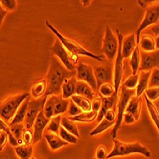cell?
<instances>
[{"label": "cell", "mask_w": 159, "mask_h": 159, "mask_svg": "<svg viewBox=\"0 0 159 159\" xmlns=\"http://www.w3.org/2000/svg\"><path fill=\"white\" fill-rule=\"evenodd\" d=\"M75 75V73L69 71L63 65H62L57 60L55 56H53L51 59L49 70L45 78L47 81V91L45 93V96L59 95L60 93H62V86L63 82L66 79Z\"/></svg>", "instance_id": "1"}, {"label": "cell", "mask_w": 159, "mask_h": 159, "mask_svg": "<svg viewBox=\"0 0 159 159\" xmlns=\"http://www.w3.org/2000/svg\"><path fill=\"white\" fill-rule=\"evenodd\" d=\"M114 142V147L112 152L107 155V159L113 158V157H118V156H125L129 155L132 153H140L150 158L152 156V152L148 148L143 146L139 142H133V143H125L117 138L113 139Z\"/></svg>", "instance_id": "2"}, {"label": "cell", "mask_w": 159, "mask_h": 159, "mask_svg": "<svg viewBox=\"0 0 159 159\" xmlns=\"http://www.w3.org/2000/svg\"><path fill=\"white\" fill-rule=\"evenodd\" d=\"M45 24L46 26L50 29V30L54 33V34L57 37V39H59L61 41L62 44L64 46L65 49H67L70 52L72 53H74L76 55H83V56H87V57H90V58L92 59H95V60H98L100 62H103L104 59H103V57L102 55H96L94 53H92L91 52L87 51V50H85L82 46H81L79 43H77L75 40L73 39H70V38H67L65 37L64 35H62L59 31L57 30V29L48 21L46 20L45 21Z\"/></svg>", "instance_id": "3"}, {"label": "cell", "mask_w": 159, "mask_h": 159, "mask_svg": "<svg viewBox=\"0 0 159 159\" xmlns=\"http://www.w3.org/2000/svg\"><path fill=\"white\" fill-rule=\"evenodd\" d=\"M28 97H30L29 93H20L10 96L2 102H0V118L4 120L7 124H10L22 102Z\"/></svg>", "instance_id": "4"}, {"label": "cell", "mask_w": 159, "mask_h": 159, "mask_svg": "<svg viewBox=\"0 0 159 159\" xmlns=\"http://www.w3.org/2000/svg\"><path fill=\"white\" fill-rule=\"evenodd\" d=\"M50 51L52 53L59 57L60 60L62 61V65L71 73L76 74V67L79 63V58L78 55L70 52L67 49L64 48V46L61 43L59 39H56L54 44L51 46Z\"/></svg>", "instance_id": "5"}, {"label": "cell", "mask_w": 159, "mask_h": 159, "mask_svg": "<svg viewBox=\"0 0 159 159\" xmlns=\"http://www.w3.org/2000/svg\"><path fill=\"white\" fill-rule=\"evenodd\" d=\"M135 95V90H128L122 85L121 86V91H120V95L117 103V118H116V123L113 126V129L111 131V136L113 139L116 138V134L118 129L121 127V124L123 122V117L126 112V109L127 106L128 101L131 100L132 96Z\"/></svg>", "instance_id": "6"}, {"label": "cell", "mask_w": 159, "mask_h": 159, "mask_svg": "<svg viewBox=\"0 0 159 159\" xmlns=\"http://www.w3.org/2000/svg\"><path fill=\"white\" fill-rule=\"evenodd\" d=\"M46 99H47V96L44 95L39 99L32 100L29 102L25 120H24V124H23L25 129H31L34 127V123L37 117L38 113L43 111V108H44V105L46 102Z\"/></svg>", "instance_id": "7"}, {"label": "cell", "mask_w": 159, "mask_h": 159, "mask_svg": "<svg viewBox=\"0 0 159 159\" xmlns=\"http://www.w3.org/2000/svg\"><path fill=\"white\" fill-rule=\"evenodd\" d=\"M158 22H159V3L158 4L153 3L152 5H151L145 9V16H144L143 21L139 25L137 31L135 33L137 45H139V43H140L141 32L143 30H145V29L148 28L149 26L157 24Z\"/></svg>", "instance_id": "8"}, {"label": "cell", "mask_w": 159, "mask_h": 159, "mask_svg": "<svg viewBox=\"0 0 159 159\" xmlns=\"http://www.w3.org/2000/svg\"><path fill=\"white\" fill-rule=\"evenodd\" d=\"M117 35H118V52L115 57V65H114V75H113V81H114V89L115 93L118 95V91L121 87V81L123 76V57H122V41L124 38V35L121 34L119 29L116 30Z\"/></svg>", "instance_id": "9"}, {"label": "cell", "mask_w": 159, "mask_h": 159, "mask_svg": "<svg viewBox=\"0 0 159 159\" xmlns=\"http://www.w3.org/2000/svg\"><path fill=\"white\" fill-rule=\"evenodd\" d=\"M103 52L107 56V58L109 60H113L116 57L118 52V39L113 34L111 28L107 25L105 36L103 40Z\"/></svg>", "instance_id": "10"}, {"label": "cell", "mask_w": 159, "mask_h": 159, "mask_svg": "<svg viewBox=\"0 0 159 159\" xmlns=\"http://www.w3.org/2000/svg\"><path fill=\"white\" fill-rule=\"evenodd\" d=\"M78 81H83L87 83L91 88L94 90V92L98 91L97 82L94 75V69L87 64H84L82 62H79L76 67V75Z\"/></svg>", "instance_id": "11"}, {"label": "cell", "mask_w": 159, "mask_h": 159, "mask_svg": "<svg viewBox=\"0 0 159 159\" xmlns=\"http://www.w3.org/2000/svg\"><path fill=\"white\" fill-rule=\"evenodd\" d=\"M141 65L139 70H152L159 69V50L151 52H142L141 53Z\"/></svg>", "instance_id": "12"}, {"label": "cell", "mask_w": 159, "mask_h": 159, "mask_svg": "<svg viewBox=\"0 0 159 159\" xmlns=\"http://www.w3.org/2000/svg\"><path fill=\"white\" fill-rule=\"evenodd\" d=\"M112 73L113 70L109 64H101L94 68V75L98 88L105 83H111L113 80Z\"/></svg>", "instance_id": "13"}, {"label": "cell", "mask_w": 159, "mask_h": 159, "mask_svg": "<svg viewBox=\"0 0 159 159\" xmlns=\"http://www.w3.org/2000/svg\"><path fill=\"white\" fill-rule=\"evenodd\" d=\"M50 122V119H48L45 115H44V112L40 111L37 115V117L34 123V138H33V144H36L37 143L38 141L41 140V137L43 135V131H44V129L46 128V126L49 124Z\"/></svg>", "instance_id": "14"}, {"label": "cell", "mask_w": 159, "mask_h": 159, "mask_svg": "<svg viewBox=\"0 0 159 159\" xmlns=\"http://www.w3.org/2000/svg\"><path fill=\"white\" fill-rule=\"evenodd\" d=\"M137 46L135 34H131L124 36L122 41V57L123 59L129 58Z\"/></svg>", "instance_id": "15"}, {"label": "cell", "mask_w": 159, "mask_h": 159, "mask_svg": "<svg viewBox=\"0 0 159 159\" xmlns=\"http://www.w3.org/2000/svg\"><path fill=\"white\" fill-rule=\"evenodd\" d=\"M151 76V70H141L138 75V85L135 89V95L141 97L148 89Z\"/></svg>", "instance_id": "16"}, {"label": "cell", "mask_w": 159, "mask_h": 159, "mask_svg": "<svg viewBox=\"0 0 159 159\" xmlns=\"http://www.w3.org/2000/svg\"><path fill=\"white\" fill-rule=\"evenodd\" d=\"M77 78L75 76L66 79L62 86V97L63 99H70L74 94H76V83Z\"/></svg>", "instance_id": "17"}, {"label": "cell", "mask_w": 159, "mask_h": 159, "mask_svg": "<svg viewBox=\"0 0 159 159\" xmlns=\"http://www.w3.org/2000/svg\"><path fill=\"white\" fill-rule=\"evenodd\" d=\"M76 94L80 96H83L89 100H93L95 98V92L91 87L83 81H77L76 83Z\"/></svg>", "instance_id": "18"}, {"label": "cell", "mask_w": 159, "mask_h": 159, "mask_svg": "<svg viewBox=\"0 0 159 159\" xmlns=\"http://www.w3.org/2000/svg\"><path fill=\"white\" fill-rule=\"evenodd\" d=\"M44 137L47 141V143L49 144V147L52 151H57L59 150L60 148L63 147V146H66L67 145V142H65L64 140H62L59 134H53V133H50V132H47L45 134H44Z\"/></svg>", "instance_id": "19"}, {"label": "cell", "mask_w": 159, "mask_h": 159, "mask_svg": "<svg viewBox=\"0 0 159 159\" xmlns=\"http://www.w3.org/2000/svg\"><path fill=\"white\" fill-rule=\"evenodd\" d=\"M29 102H30V97H28L27 99H25L22 104L20 105V107L18 108L17 111L14 114L13 118L12 119V121L10 122L9 125H16V124H22L25 120V116H26V112H27V109H28V105Z\"/></svg>", "instance_id": "20"}, {"label": "cell", "mask_w": 159, "mask_h": 159, "mask_svg": "<svg viewBox=\"0 0 159 159\" xmlns=\"http://www.w3.org/2000/svg\"><path fill=\"white\" fill-rule=\"evenodd\" d=\"M47 91V81L46 79H38L37 82L34 83L31 89V94L34 98L39 99L45 95Z\"/></svg>", "instance_id": "21"}, {"label": "cell", "mask_w": 159, "mask_h": 159, "mask_svg": "<svg viewBox=\"0 0 159 159\" xmlns=\"http://www.w3.org/2000/svg\"><path fill=\"white\" fill-rule=\"evenodd\" d=\"M140 105H141V97H137L136 95L132 96L128 101L126 112L133 115L135 120H138L140 117Z\"/></svg>", "instance_id": "22"}, {"label": "cell", "mask_w": 159, "mask_h": 159, "mask_svg": "<svg viewBox=\"0 0 159 159\" xmlns=\"http://www.w3.org/2000/svg\"><path fill=\"white\" fill-rule=\"evenodd\" d=\"M139 47H141L142 52H151L156 50L155 48V39L150 34H143L140 37Z\"/></svg>", "instance_id": "23"}, {"label": "cell", "mask_w": 159, "mask_h": 159, "mask_svg": "<svg viewBox=\"0 0 159 159\" xmlns=\"http://www.w3.org/2000/svg\"><path fill=\"white\" fill-rule=\"evenodd\" d=\"M141 65V54H140V47L139 45L136 46L135 50L132 53L131 57H129V66L132 68V75H138V71Z\"/></svg>", "instance_id": "24"}, {"label": "cell", "mask_w": 159, "mask_h": 159, "mask_svg": "<svg viewBox=\"0 0 159 159\" xmlns=\"http://www.w3.org/2000/svg\"><path fill=\"white\" fill-rule=\"evenodd\" d=\"M73 102L83 111V112H89L92 111L91 109V100L85 98L83 96H80L77 94H74L70 98Z\"/></svg>", "instance_id": "25"}, {"label": "cell", "mask_w": 159, "mask_h": 159, "mask_svg": "<svg viewBox=\"0 0 159 159\" xmlns=\"http://www.w3.org/2000/svg\"><path fill=\"white\" fill-rule=\"evenodd\" d=\"M69 99H63L62 96L57 95L56 98V102H55V113L54 116H59V115L66 112L68 111L69 107Z\"/></svg>", "instance_id": "26"}, {"label": "cell", "mask_w": 159, "mask_h": 159, "mask_svg": "<svg viewBox=\"0 0 159 159\" xmlns=\"http://www.w3.org/2000/svg\"><path fill=\"white\" fill-rule=\"evenodd\" d=\"M144 95V98H145V101H146V105H147V108H148V111L150 113V116L152 120V122L154 123L155 127L157 128L158 132H159V111L158 109L156 108V106L152 102V101H150L145 94Z\"/></svg>", "instance_id": "27"}, {"label": "cell", "mask_w": 159, "mask_h": 159, "mask_svg": "<svg viewBox=\"0 0 159 159\" xmlns=\"http://www.w3.org/2000/svg\"><path fill=\"white\" fill-rule=\"evenodd\" d=\"M98 93L100 97H103V98H109L112 96L118 97V95L115 93L114 86L111 83H105L101 87H99Z\"/></svg>", "instance_id": "28"}, {"label": "cell", "mask_w": 159, "mask_h": 159, "mask_svg": "<svg viewBox=\"0 0 159 159\" xmlns=\"http://www.w3.org/2000/svg\"><path fill=\"white\" fill-rule=\"evenodd\" d=\"M98 113L95 111H89V112H82L81 114L77 115L74 117H70V119L74 122H82V123H91L94 120L97 119Z\"/></svg>", "instance_id": "29"}, {"label": "cell", "mask_w": 159, "mask_h": 159, "mask_svg": "<svg viewBox=\"0 0 159 159\" xmlns=\"http://www.w3.org/2000/svg\"><path fill=\"white\" fill-rule=\"evenodd\" d=\"M57 95H50L47 96L46 102L44 105V108H43V112H44V115L48 118L51 119L52 117H54V113H55V102H56V98Z\"/></svg>", "instance_id": "30"}, {"label": "cell", "mask_w": 159, "mask_h": 159, "mask_svg": "<svg viewBox=\"0 0 159 159\" xmlns=\"http://www.w3.org/2000/svg\"><path fill=\"white\" fill-rule=\"evenodd\" d=\"M17 154L20 159H31L33 153V146L32 145H19L17 147H14Z\"/></svg>", "instance_id": "31"}, {"label": "cell", "mask_w": 159, "mask_h": 159, "mask_svg": "<svg viewBox=\"0 0 159 159\" xmlns=\"http://www.w3.org/2000/svg\"><path fill=\"white\" fill-rule=\"evenodd\" d=\"M61 126L62 128H64L67 132H69L70 134H74L75 136H77L78 138L80 137V133L78 131V128L75 124L74 121H72L70 119V117H62V121H61Z\"/></svg>", "instance_id": "32"}, {"label": "cell", "mask_w": 159, "mask_h": 159, "mask_svg": "<svg viewBox=\"0 0 159 159\" xmlns=\"http://www.w3.org/2000/svg\"><path fill=\"white\" fill-rule=\"evenodd\" d=\"M0 131H3L5 132L7 134H8V137H9V141H10V144L13 147H17L19 146V143L18 141L13 137L12 132H11V129H10V126L9 124H7L4 120H2L0 118Z\"/></svg>", "instance_id": "33"}, {"label": "cell", "mask_w": 159, "mask_h": 159, "mask_svg": "<svg viewBox=\"0 0 159 159\" xmlns=\"http://www.w3.org/2000/svg\"><path fill=\"white\" fill-rule=\"evenodd\" d=\"M115 125V122H110V121H108V120H107L106 118H104L102 121H101L99 124H98V126L93 129V131L90 133V135L91 136H94V135H98V134H102V133H104L106 129H109L110 127H112V126H114Z\"/></svg>", "instance_id": "34"}, {"label": "cell", "mask_w": 159, "mask_h": 159, "mask_svg": "<svg viewBox=\"0 0 159 159\" xmlns=\"http://www.w3.org/2000/svg\"><path fill=\"white\" fill-rule=\"evenodd\" d=\"M9 126H10L11 132H12L13 137L18 141L19 145H23V141H22L21 137H22V133L24 129V125L23 124H16V125H9Z\"/></svg>", "instance_id": "35"}, {"label": "cell", "mask_w": 159, "mask_h": 159, "mask_svg": "<svg viewBox=\"0 0 159 159\" xmlns=\"http://www.w3.org/2000/svg\"><path fill=\"white\" fill-rule=\"evenodd\" d=\"M61 121H62V116L59 115V116H54L50 119V122L48 124L47 127V132L53 133L57 134L60 131V128H61Z\"/></svg>", "instance_id": "36"}, {"label": "cell", "mask_w": 159, "mask_h": 159, "mask_svg": "<svg viewBox=\"0 0 159 159\" xmlns=\"http://www.w3.org/2000/svg\"><path fill=\"white\" fill-rule=\"evenodd\" d=\"M59 136L62 140L67 142L68 144L69 143H71V144H77V142H78V137L75 136L74 134H70L69 132H67L66 129L64 128H62V126H61L60 131H59Z\"/></svg>", "instance_id": "37"}, {"label": "cell", "mask_w": 159, "mask_h": 159, "mask_svg": "<svg viewBox=\"0 0 159 159\" xmlns=\"http://www.w3.org/2000/svg\"><path fill=\"white\" fill-rule=\"evenodd\" d=\"M137 85H138V75H132L131 76H128L127 78V80L123 82V86L128 90H135Z\"/></svg>", "instance_id": "38"}, {"label": "cell", "mask_w": 159, "mask_h": 159, "mask_svg": "<svg viewBox=\"0 0 159 159\" xmlns=\"http://www.w3.org/2000/svg\"><path fill=\"white\" fill-rule=\"evenodd\" d=\"M144 94L150 101H156L159 98V87H153V88H148Z\"/></svg>", "instance_id": "39"}, {"label": "cell", "mask_w": 159, "mask_h": 159, "mask_svg": "<svg viewBox=\"0 0 159 159\" xmlns=\"http://www.w3.org/2000/svg\"><path fill=\"white\" fill-rule=\"evenodd\" d=\"M149 86H150V88L159 87V69H153L151 70Z\"/></svg>", "instance_id": "40"}, {"label": "cell", "mask_w": 159, "mask_h": 159, "mask_svg": "<svg viewBox=\"0 0 159 159\" xmlns=\"http://www.w3.org/2000/svg\"><path fill=\"white\" fill-rule=\"evenodd\" d=\"M33 138H34L33 132L31 129H28L24 128L23 133H22V137H21L23 144H25V145H31L33 143Z\"/></svg>", "instance_id": "41"}, {"label": "cell", "mask_w": 159, "mask_h": 159, "mask_svg": "<svg viewBox=\"0 0 159 159\" xmlns=\"http://www.w3.org/2000/svg\"><path fill=\"white\" fill-rule=\"evenodd\" d=\"M67 111H68V114L70 115L71 117L77 116V115H79V114H81L82 112V111L72 100H70V102H69V107H68Z\"/></svg>", "instance_id": "42"}, {"label": "cell", "mask_w": 159, "mask_h": 159, "mask_svg": "<svg viewBox=\"0 0 159 159\" xmlns=\"http://www.w3.org/2000/svg\"><path fill=\"white\" fill-rule=\"evenodd\" d=\"M96 158L95 159H107L108 153L107 149L105 145H99L96 149Z\"/></svg>", "instance_id": "43"}, {"label": "cell", "mask_w": 159, "mask_h": 159, "mask_svg": "<svg viewBox=\"0 0 159 159\" xmlns=\"http://www.w3.org/2000/svg\"><path fill=\"white\" fill-rule=\"evenodd\" d=\"M0 4L4 10L8 11H13L17 8V1L16 0H0Z\"/></svg>", "instance_id": "44"}, {"label": "cell", "mask_w": 159, "mask_h": 159, "mask_svg": "<svg viewBox=\"0 0 159 159\" xmlns=\"http://www.w3.org/2000/svg\"><path fill=\"white\" fill-rule=\"evenodd\" d=\"M101 107H102V100H101L100 97H95L93 100H91V109L92 111L95 112H99Z\"/></svg>", "instance_id": "45"}, {"label": "cell", "mask_w": 159, "mask_h": 159, "mask_svg": "<svg viewBox=\"0 0 159 159\" xmlns=\"http://www.w3.org/2000/svg\"><path fill=\"white\" fill-rule=\"evenodd\" d=\"M105 118L110 122H115L116 123V118H117V113H116V111L114 109H110L108 110L106 114H105Z\"/></svg>", "instance_id": "46"}, {"label": "cell", "mask_w": 159, "mask_h": 159, "mask_svg": "<svg viewBox=\"0 0 159 159\" xmlns=\"http://www.w3.org/2000/svg\"><path fill=\"white\" fill-rule=\"evenodd\" d=\"M7 139H9L8 134L3 131H0V152L3 151V148L7 142Z\"/></svg>", "instance_id": "47"}, {"label": "cell", "mask_w": 159, "mask_h": 159, "mask_svg": "<svg viewBox=\"0 0 159 159\" xmlns=\"http://www.w3.org/2000/svg\"><path fill=\"white\" fill-rule=\"evenodd\" d=\"M123 121H124L126 124L129 125V124H132V123H134L136 120H135V118H134L133 115H132L131 113L125 112V114H124V117H123Z\"/></svg>", "instance_id": "48"}, {"label": "cell", "mask_w": 159, "mask_h": 159, "mask_svg": "<svg viewBox=\"0 0 159 159\" xmlns=\"http://www.w3.org/2000/svg\"><path fill=\"white\" fill-rule=\"evenodd\" d=\"M156 1H154V0H138L137 3L140 7H142L143 9H146L148 8L149 6L152 5L153 3H155Z\"/></svg>", "instance_id": "49"}, {"label": "cell", "mask_w": 159, "mask_h": 159, "mask_svg": "<svg viewBox=\"0 0 159 159\" xmlns=\"http://www.w3.org/2000/svg\"><path fill=\"white\" fill-rule=\"evenodd\" d=\"M8 13V11L6 10H4L1 6V4H0V28H1L2 26V23H3V20L6 16V14Z\"/></svg>", "instance_id": "50"}, {"label": "cell", "mask_w": 159, "mask_h": 159, "mask_svg": "<svg viewBox=\"0 0 159 159\" xmlns=\"http://www.w3.org/2000/svg\"><path fill=\"white\" fill-rule=\"evenodd\" d=\"M152 31L155 34H159V25H156L155 27H153L152 29Z\"/></svg>", "instance_id": "51"}, {"label": "cell", "mask_w": 159, "mask_h": 159, "mask_svg": "<svg viewBox=\"0 0 159 159\" xmlns=\"http://www.w3.org/2000/svg\"><path fill=\"white\" fill-rule=\"evenodd\" d=\"M155 48L156 50H159V34H157L155 38Z\"/></svg>", "instance_id": "52"}, {"label": "cell", "mask_w": 159, "mask_h": 159, "mask_svg": "<svg viewBox=\"0 0 159 159\" xmlns=\"http://www.w3.org/2000/svg\"><path fill=\"white\" fill-rule=\"evenodd\" d=\"M82 2L83 6H88L91 1H90V0H87V1H84V0H83V1H82Z\"/></svg>", "instance_id": "53"}, {"label": "cell", "mask_w": 159, "mask_h": 159, "mask_svg": "<svg viewBox=\"0 0 159 159\" xmlns=\"http://www.w3.org/2000/svg\"><path fill=\"white\" fill-rule=\"evenodd\" d=\"M31 159H37V158H35V157H32Z\"/></svg>", "instance_id": "54"}, {"label": "cell", "mask_w": 159, "mask_h": 159, "mask_svg": "<svg viewBox=\"0 0 159 159\" xmlns=\"http://www.w3.org/2000/svg\"><path fill=\"white\" fill-rule=\"evenodd\" d=\"M94 159H95V158H94Z\"/></svg>", "instance_id": "55"}]
</instances>
